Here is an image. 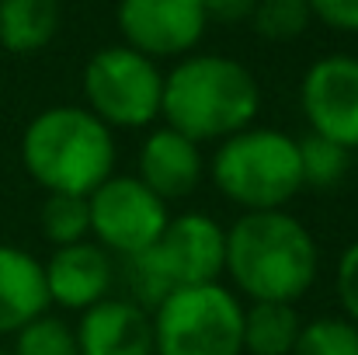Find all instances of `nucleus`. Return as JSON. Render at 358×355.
Wrapping results in <instances>:
<instances>
[{"mask_svg": "<svg viewBox=\"0 0 358 355\" xmlns=\"http://www.w3.org/2000/svg\"><path fill=\"white\" fill-rule=\"evenodd\" d=\"M292 355H358V328L348 317H317L303 324Z\"/></svg>", "mask_w": 358, "mask_h": 355, "instance_id": "412c9836", "label": "nucleus"}, {"mask_svg": "<svg viewBox=\"0 0 358 355\" xmlns=\"http://www.w3.org/2000/svg\"><path fill=\"white\" fill-rule=\"evenodd\" d=\"M213 185L243 213L285 209L303 192L296 139L282 129L247 125L213 153Z\"/></svg>", "mask_w": 358, "mask_h": 355, "instance_id": "20e7f679", "label": "nucleus"}, {"mask_svg": "<svg viewBox=\"0 0 358 355\" xmlns=\"http://www.w3.org/2000/svg\"><path fill=\"white\" fill-rule=\"evenodd\" d=\"M303 331L296 303H250L243 307V352L247 355H292Z\"/></svg>", "mask_w": 358, "mask_h": 355, "instance_id": "dca6fc26", "label": "nucleus"}, {"mask_svg": "<svg viewBox=\"0 0 358 355\" xmlns=\"http://www.w3.org/2000/svg\"><path fill=\"white\" fill-rule=\"evenodd\" d=\"M49 307L42 261L14 244H0V335L21 331Z\"/></svg>", "mask_w": 358, "mask_h": 355, "instance_id": "4468645a", "label": "nucleus"}, {"mask_svg": "<svg viewBox=\"0 0 358 355\" xmlns=\"http://www.w3.org/2000/svg\"><path fill=\"white\" fill-rule=\"evenodd\" d=\"M42 268H45L49 303L59 310H73V314H84L94 303L108 300L112 286L119 282L115 258L105 247H98L94 240L56 247L52 258L42 261Z\"/></svg>", "mask_w": 358, "mask_h": 355, "instance_id": "9b49d317", "label": "nucleus"}, {"mask_svg": "<svg viewBox=\"0 0 358 355\" xmlns=\"http://www.w3.org/2000/svg\"><path fill=\"white\" fill-rule=\"evenodd\" d=\"M87 209L94 244L105 247L112 258L150 251L171 220L167 202H160L136 174H112L87 195Z\"/></svg>", "mask_w": 358, "mask_h": 355, "instance_id": "0eeeda50", "label": "nucleus"}, {"mask_svg": "<svg viewBox=\"0 0 358 355\" xmlns=\"http://www.w3.org/2000/svg\"><path fill=\"white\" fill-rule=\"evenodd\" d=\"M115 25L122 46L157 60L192 56L209 28L202 0H119Z\"/></svg>", "mask_w": 358, "mask_h": 355, "instance_id": "6e6552de", "label": "nucleus"}, {"mask_svg": "<svg viewBox=\"0 0 358 355\" xmlns=\"http://www.w3.org/2000/svg\"><path fill=\"white\" fill-rule=\"evenodd\" d=\"M171 289L220 282L227 268V230L206 213L171 216L160 240L150 247Z\"/></svg>", "mask_w": 358, "mask_h": 355, "instance_id": "9d476101", "label": "nucleus"}, {"mask_svg": "<svg viewBox=\"0 0 358 355\" xmlns=\"http://www.w3.org/2000/svg\"><path fill=\"white\" fill-rule=\"evenodd\" d=\"M0 355H10V352H0Z\"/></svg>", "mask_w": 358, "mask_h": 355, "instance_id": "393cba45", "label": "nucleus"}, {"mask_svg": "<svg viewBox=\"0 0 358 355\" xmlns=\"http://www.w3.org/2000/svg\"><path fill=\"white\" fill-rule=\"evenodd\" d=\"M223 275L250 303H296L320 275V247L285 209L243 213L227 230Z\"/></svg>", "mask_w": 358, "mask_h": 355, "instance_id": "f257e3e1", "label": "nucleus"}, {"mask_svg": "<svg viewBox=\"0 0 358 355\" xmlns=\"http://www.w3.org/2000/svg\"><path fill=\"white\" fill-rule=\"evenodd\" d=\"M115 136L80 105H52L21 132V164L49 195H91L115 174Z\"/></svg>", "mask_w": 358, "mask_h": 355, "instance_id": "7ed1b4c3", "label": "nucleus"}, {"mask_svg": "<svg viewBox=\"0 0 358 355\" xmlns=\"http://www.w3.org/2000/svg\"><path fill=\"white\" fill-rule=\"evenodd\" d=\"M160 67L129 46H105L84 67V109L108 129H150L160 118Z\"/></svg>", "mask_w": 358, "mask_h": 355, "instance_id": "423d86ee", "label": "nucleus"}, {"mask_svg": "<svg viewBox=\"0 0 358 355\" xmlns=\"http://www.w3.org/2000/svg\"><path fill=\"white\" fill-rule=\"evenodd\" d=\"M10 355H80L77 349V328L59 314H38L21 331H14V352Z\"/></svg>", "mask_w": 358, "mask_h": 355, "instance_id": "6ab92c4d", "label": "nucleus"}, {"mask_svg": "<svg viewBox=\"0 0 358 355\" xmlns=\"http://www.w3.org/2000/svg\"><path fill=\"white\" fill-rule=\"evenodd\" d=\"M38 230L52 247H70L91 237L87 195H45L38 209Z\"/></svg>", "mask_w": 358, "mask_h": 355, "instance_id": "a211bd4d", "label": "nucleus"}, {"mask_svg": "<svg viewBox=\"0 0 358 355\" xmlns=\"http://www.w3.org/2000/svg\"><path fill=\"white\" fill-rule=\"evenodd\" d=\"M59 32V0H0V46L14 56L42 53Z\"/></svg>", "mask_w": 358, "mask_h": 355, "instance_id": "2eb2a0df", "label": "nucleus"}, {"mask_svg": "<svg viewBox=\"0 0 358 355\" xmlns=\"http://www.w3.org/2000/svg\"><path fill=\"white\" fill-rule=\"evenodd\" d=\"M202 7H206V18H209V21L240 25V21H250L257 0H202Z\"/></svg>", "mask_w": 358, "mask_h": 355, "instance_id": "b1692460", "label": "nucleus"}, {"mask_svg": "<svg viewBox=\"0 0 358 355\" xmlns=\"http://www.w3.org/2000/svg\"><path fill=\"white\" fill-rule=\"evenodd\" d=\"M334 293H338V303H341L345 317L358 328V240H352V244L341 251V258H338Z\"/></svg>", "mask_w": 358, "mask_h": 355, "instance_id": "4be33fe9", "label": "nucleus"}, {"mask_svg": "<svg viewBox=\"0 0 358 355\" xmlns=\"http://www.w3.org/2000/svg\"><path fill=\"white\" fill-rule=\"evenodd\" d=\"M299 150V174H303V188H317V192H331L345 181L348 167H352V150H345L334 139H324L317 132H306L303 139H296Z\"/></svg>", "mask_w": 358, "mask_h": 355, "instance_id": "f3484780", "label": "nucleus"}, {"mask_svg": "<svg viewBox=\"0 0 358 355\" xmlns=\"http://www.w3.org/2000/svg\"><path fill=\"white\" fill-rule=\"evenodd\" d=\"M299 105L310 122V132L358 150V60L355 56H324L317 60L299 84Z\"/></svg>", "mask_w": 358, "mask_h": 355, "instance_id": "1a4fd4ad", "label": "nucleus"}, {"mask_svg": "<svg viewBox=\"0 0 358 355\" xmlns=\"http://www.w3.org/2000/svg\"><path fill=\"white\" fill-rule=\"evenodd\" d=\"M313 21H324L334 32L358 35V0H306Z\"/></svg>", "mask_w": 358, "mask_h": 355, "instance_id": "5701e85b", "label": "nucleus"}, {"mask_svg": "<svg viewBox=\"0 0 358 355\" xmlns=\"http://www.w3.org/2000/svg\"><path fill=\"white\" fill-rule=\"evenodd\" d=\"M73 328L80 355H153V317L125 296L94 303Z\"/></svg>", "mask_w": 358, "mask_h": 355, "instance_id": "ddd939ff", "label": "nucleus"}, {"mask_svg": "<svg viewBox=\"0 0 358 355\" xmlns=\"http://www.w3.org/2000/svg\"><path fill=\"white\" fill-rule=\"evenodd\" d=\"M150 317L153 355H243V307L223 282L174 289Z\"/></svg>", "mask_w": 358, "mask_h": 355, "instance_id": "39448f33", "label": "nucleus"}, {"mask_svg": "<svg viewBox=\"0 0 358 355\" xmlns=\"http://www.w3.org/2000/svg\"><path fill=\"white\" fill-rule=\"evenodd\" d=\"M313 14L306 0H257L250 25L261 39L268 42H289L310 28Z\"/></svg>", "mask_w": 358, "mask_h": 355, "instance_id": "aec40b11", "label": "nucleus"}, {"mask_svg": "<svg viewBox=\"0 0 358 355\" xmlns=\"http://www.w3.org/2000/svg\"><path fill=\"white\" fill-rule=\"evenodd\" d=\"M206 174V157L202 146L192 143L188 136L174 132L171 125H157L146 132L139 146V181L160 199V202H178L188 199Z\"/></svg>", "mask_w": 358, "mask_h": 355, "instance_id": "f8f14e48", "label": "nucleus"}, {"mask_svg": "<svg viewBox=\"0 0 358 355\" xmlns=\"http://www.w3.org/2000/svg\"><path fill=\"white\" fill-rule=\"evenodd\" d=\"M261 109V88L254 74L230 56L192 53L164 74L160 118L192 143H223L254 125Z\"/></svg>", "mask_w": 358, "mask_h": 355, "instance_id": "f03ea898", "label": "nucleus"}]
</instances>
